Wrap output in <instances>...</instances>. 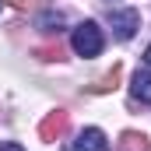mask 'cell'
I'll list each match as a JSON object with an SVG mask.
<instances>
[{"label":"cell","mask_w":151,"mask_h":151,"mask_svg":"<svg viewBox=\"0 0 151 151\" xmlns=\"http://www.w3.org/2000/svg\"><path fill=\"white\" fill-rule=\"evenodd\" d=\"M70 46H74L77 56H99L102 53V46H106V39H102V28L95 25V21H81L74 28V35H70Z\"/></svg>","instance_id":"obj_1"},{"label":"cell","mask_w":151,"mask_h":151,"mask_svg":"<svg viewBox=\"0 0 151 151\" xmlns=\"http://www.w3.org/2000/svg\"><path fill=\"white\" fill-rule=\"evenodd\" d=\"M109 25H113V35L127 42V39H134V32L141 28V11H134V7L109 11Z\"/></svg>","instance_id":"obj_2"},{"label":"cell","mask_w":151,"mask_h":151,"mask_svg":"<svg viewBox=\"0 0 151 151\" xmlns=\"http://www.w3.org/2000/svg\"><path fill=\"white\" fill-rule=\"evenodd\" d=\"M67 151H109V141H106V134L99 127H88L67 144Z\"/></svg>","instance_id":"obj_3"},{"label":"cell","mask_w":151,"mask_h":151,"mask_svg":"<svg viewBox=\"0 0 151 151\" xmlns=\"http://www.w3.org/2000/svg\"><path fill=\"white\" fill-rule=\"evenodd\" d=\"M67 127H70V116L63 113V109H56V113H49L39 123V137H42V141H60V137L67 134Z\"/></svg>","instance_id":"obj_4"},{"label":"cell","mask_w":151,"mask_h":151,"mask_svg":"<svg viewBox=\"0 0 151 151\" xmlns=\"http://www.w3.org/2000/svg\"><path fill=\"white\" fill-rule=\"evenodd\" d=\"M130 91H134V99H137V102L151 106V70H137L134 81H130Z\"/></svg>","instance_id":"obj_5"},{"label":"cell","mask_w":151,"mask_h":151,"mask_svg":"<svg viewBox=\"0 0 151 151\" xmlns=\"http://www.w3.org/2000/svg\"><path fill=\"white\" fill-rule=\"evenodd\" d=\"M119 151H148L151 144H148V137L144 134H137V130H127L123 137H119V144H116Z\"/></svg>","instance_id":"obj_6"},{"label":"cell","mask_w":151,"mask_h":151,"mask_svg":"<svg viewBox=\"0 0 151 151\" xmlns=\"http://www.w3.org/2000/svg\"><path fill=\"white\" fill-rule=\"evenodd\" d=\"M116 81H119V67H113L99 84H91V91H109V88H116Z\"/></svg>","instance_id":"obj_7"},{"label":"cell","mask_w":151,"mask_h":151,"mask_svg":"<svg viewBox=\"0 0 151 151\" xmlns=\"http://www.w3.org/2000/svg\"><path fill=\"white\" fill-rule=\"evenodd\" d=\"M39 25H42L46 32H60V25H63V14H46Z\"/></svg>","instance_id":"obj_8"},{"label":"cell","mask_w":151,"mask_h":151,"mask_svg":"<svg viewBox=\"0 0 151 151\" xmlns=\"http://www.w3.org/2000/svg\"><path fill=\"white\" fill-rule=\"evenodd\" d=\"M0 151H25L18 141H0Z\"/></svg>","instance_id":"obj_9"},{"label":"cell","mask_w":151,"mask_h":151,"mask_svg":"<svg viewBox=\"0 0 151 151\" xmlns=\"http://www.w3.org/2000/svg\"><path fill=\"white\" fill-rule=\"evenodd\" d=\"M7 4H11V7H28L32 0H7Z\"/></svg>","instance_id":"obj_10"},{"label":"cell","mask_w":151,"mask_h":151,"mask_svg":"<svg viewBox=\"0 0 151 151\" xmlns=\"http://www.w3.org/2000/svg\"><path fill=\"white\" fill-rule=\"evenodd\" d=\"M144 63L151 67V42H148V49H144Z\"/></svg>","instance_id":"obj_11"}]
</instances>
